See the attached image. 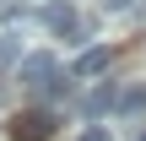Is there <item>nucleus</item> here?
Here are the masks:
<instances>
[{
    "instance_id": "nucleus-1",
    "label": "nucleus",
    "mask_w": 146,
    "mask_h": 141,
    "mask_svg": "<svg viewBox=\"0 0 146 141\" xmlns=\"http://www.w3.org/2000/svg\"><path fill=\"white\" fill-rule=\"evenodd\" d=\"M16 76H22V87H33V92H70V82H60V71H54V54H27L22 65H16Z\"/></svg>"
},
{
    "instance_id": "nucleus-2",
    "label": "nucleus",
    "mask_w": 146,
    "mask_h": 141,
    "mask_svg": "<svg viewBox=\"0 0 146 141\" xmlns=\"http://www.w3.org/2000/svg\"><path fill=\"white\" fill-rule=\"evenodd\" d=\"M38 22H43V27H49L54 38H81V33H87L70 0H54V5H38Z\"/></svg>"
},
{
    "instance_id": "nucleus-3",
    "label": "nucleus",
    "mask_w": 146,
    "mask_h": 141,
    "mask_svg": "<svg viewBox=\"0 0 146 141\" xmlns=\"http://www.w3.org/2000/svg\"><path fill=\"white\" fill-rule=\"evenodd\" d=\"M54 136V114L49 109H27L11 120V141H49Z\"/></svg>"
},
{
    "instance_id": "nucleus-4",
    "label": "nucleus",
    "mask_w": 146,
    "mask_h": 141,
    "mask_svg": "<svg viewBox=\"0 0 146 141\" xmlns=\"http://www.w3.org/2000/svg\"><path fill=\"white\" fill-rule=\"evenodd\" d=\"M114 109H119V87H114V82H98V87L81 98V114H87V120H103V114H114Z\"/></svg>"
},
{
    "instance_id": "nucleus-5",
    "label": "nucleus",
    "mask_w": 146,
    "mask_h": 141,
    "mask_svg": "<svg viewBox=\"0 0 146 141\" xmlns=\"http://www.w3.org/2000/svg\"><path fill=\"white\" fill-rule=\"evenodd\" d=\"M114 114L141 120V114H146V82H135V87H125V92H119V109H114Z\"/></svg>"
},
{
    "instance_id": "nucleus-6",
    "label": "nucleus",
    "mask_w": 146,
    "mask_h": 141,
    "mask_svg": "<svg viewBox=\"0 0 146 141\" xmlns=\"http://www.w3.org/2000/svg\"><path fill=\"white\" fill-rule=\"evenodd\" d=\"M103 71H108V49H87V54L76 60V71H70V76H81V82H87V76H103Z\"/></svg>"
},
{
    "instance_id": "nucleus-7",
    "label": "nucleus",
    "mask_w": 146,
    "mask_h": 141,
    "mask_svg": "<svg viewBox=\"0 0 146 141\" xmlns=\"http://www.w3.org/2000/svg\"><path fill=\"white\" fill-rule=\"evenodd\" d=\"M16 54H22V38L16 33H0V65H16Z\"/></svg>"
},
{
    "instance_id": "nucleus-8",
    "label": "nucleus",
    "mask_w": 146,
    "mask_h": 141,
    "mask_svg": "<svg viewBox=\"0 0 146 141\" xmlns=\"http://www.w3.org/2000/svg\"><path fill=\"white\" fill-rule=\"evenodd\" d=\"M130 5H135V0H103V11H108V16H119V11H130Z\"/></svg>"
},
{
    "instance_id": "nucleus-9",
    "label": "nucleus",
    "mask_w": 146,
    "mask_h": 141,
    "mask_svg": "<svg viewBox=\"0 0 146 141\" xmlns=\"http://www.w3.org/2000/svg\"><path fill=\"white\" fill-rule=\"evenodd\" d=\"M81 141H114V136H108L103 125H92V130H87V136H81Z\"/></svg>"
},
{
    "instance_id": "nucleus-10",
    "label": "nucleus",
    "mask_w": 146,
    "mask_h": 141,
    "mask_svg": "<svg viewBox=\"0 0 146 141\" xmlns=\"http://www.w3.org/2000/svg\"><path fill=\"white\" fill-rule=\"evenodd\" d=\"M135 141H146V130H135Z\"/></svg>"
}]
</instances>
